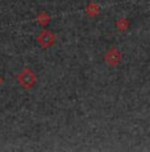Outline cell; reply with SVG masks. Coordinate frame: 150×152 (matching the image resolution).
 <instances>
[{
    "label": "cell",
    "mask_w": 150,
    "mask_h": 152,
    "mask_svg": "<svg viewBox=\"0 0 150 152\" xmlns=\"http://www.w3.org/2000/svg\"><path fill=\"white\" fill-rule=\"evenodd\" d=\"M34 80H36V77H34L33 73H32L29 69H24L21 72V74L19 75L20 83H21L24 87H30L34 83Z\"/></svg>",
    "instance_id": "cell-1"
},
{
    "label": "cell",
    "mask_w": 150,
    "mask_h": 152,
    "mask_svg": "<svg viewBox=\"0 0 150 152\" xmlns=\"http://www.w3.org/2000/svg\"><path fill=\"white\" fill-rule=\"evenodd\" d=\"M53 40H54L53 34H51L50 32H48V31L42 32V33L38 36V42H41L44 46H49L51 42H53Z\"/></svg>",
    "instance_id": "cell-2"
}]
</instances>
